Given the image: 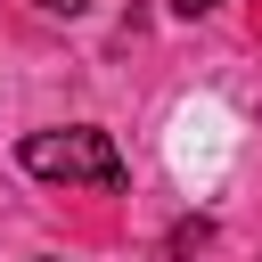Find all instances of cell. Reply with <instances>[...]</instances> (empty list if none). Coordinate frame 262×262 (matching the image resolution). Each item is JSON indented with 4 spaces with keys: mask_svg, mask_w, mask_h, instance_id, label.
<instances>
[{
    "mask_svg": "<svg viewBox=\"0 0 262 262\" xmlns=\"http://www.w3.org/2000/svg\"><path fill=\"white\" fill-rule=\"evenodd\" d=\"M16 164L33 172V180H82V188H123L131 172H123V147L106 139V131H90V123H74V131H33L25 147H16Z\"/></svg>",
    "mask_w": 262,
    "mask_h": 262,
    "instance_id": "obj_1",
    "label": "cell"
},
{
    "mask_svg": "<svg viewBox=\"0 0 262 262\" xmlns=\"http://www.w3.org/2000/svg\"><path fill=\"white\" fill-rule=\"evenodd\" d=\"M221 0H172V16H213Z\"/></svg>",
    "mask_w": 262,
    "mask_h": 262,
    "instance_id": "obj_2",
    "label": "cell"
},
{
    "mask_svg": "<svg viewBox=\"0 0 262 262\" xmlns=\"http://www.w3.org/2000/svg\"><path fill=\"white\" fill-rule=\"evenodd\" d=\"M41 8H49V16H82L90 0H41Z\"/></svg>",
    "mask_w": 262,
    "mask_h": 262,
    "instance_id": "obj_3",
    "label": "cell"
}]
</instances>
